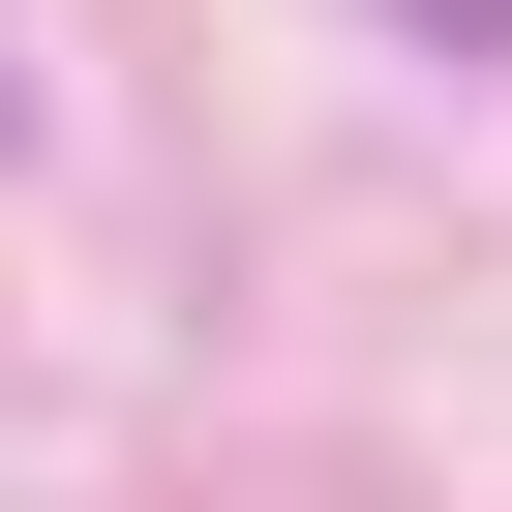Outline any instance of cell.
Returning a JSON list of instances; mask_svg holds the SVG:
<instances>
[{
  "mask_svg": "<svg viewBox=\"0 0 512 512\" xmlns=\"http://www.w3.org/2000/svg\"><path fill=\"white\" fill-rule=\"evenodd\" d=\"M392 31H512V0H392Z\"/></svg>",
  "mask_w": 512,
  "mask_h": 512,
  "instance_id": "cell-1",
  "label": "cell"
}]
</instances>
